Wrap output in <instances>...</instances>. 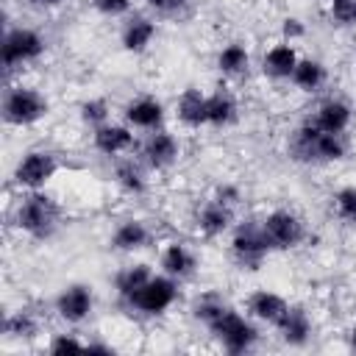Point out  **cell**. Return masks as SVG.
<instances>
[{
	"mask_svg": "<svg viewBox=\"0 0 356 356\" xmlns=\"http://www.w3.org/2000/svg\"><path fill=\"white\" fill-rule=\"evenodd\" d=\"M250 67V53L242 42H228L220 53H217V70L228 78H236L242 72H248Z\"/></svg>",
	"mask_w": 356,
	"mask_h": 356,
	"instance_id": "cell-26",
	"label": "cell"
},
{
	"mask_svg": "<svg viewBox=\"0 0 356 356\" xmlns=\"http://www.w3.org/2000/svg\"><path fill=\"white\" fill-rule=\"evenodd\" d=\"M92 309H95V295H92V286H86V284H70L56 298V314L67 325L86 323Z\"/></svg>",
	"mask_w": 356,
	"mask_h": 356,
	"instance_id": "cell-10",
	"label": "cell"
},
{
	"mask_svg": "<svg viewBox=\"0 0 356 356\" xmlns=\"http://www.w3.org/2000/svg\"><path fill=\"white\" fill-rule=\"evenodd\" d=\"M44 36L33 28L25 25H11L3 33V44H0V58H3V70L14 72L22 64H31L36 58H42L44 53Z\"/></svg>",
	"mask_w": 356,
	"mask_h": 356,
	"instance_id": "cell-5",
	"label": "cell"
},
{
	"mask_svg": "<svg viewBox=\"0 0 356 356\" xmlns=\"http://www.w3.org/2000/svg\"><path fill=\"white\" fill-rule=\"evenodd\" d=\"M275 328H278V334H281V339H284L286 345L300 348V345H306L309 337H312V320H309V312H306L303 306H289L286 314L281 317V323H278Z\"/></svg>",
	"mask_w": 356,
	"mask_h": 356,
	"instance_id": "cell-19",
	"label": "cell"
},
{
	"mask_svg": "<svg viewBox=\"0 0 356 356\" xmlns=\"http://www.w3.org/2000/svg\"><path fill=\"white\" fill-rule=\"evenodd\" d=\"M58 222H61V206H58L56 197H50L42 189L28 192L14 206V225H17V231H22L31 239H50L56 234Z\"/></svg>",
	"mask_w": 356,
	"mask_h": 356,
	"instance_id": "cell-1",
	"label": "cell"
},
{
	"mask_svg": "<svg viewBox=\"0 0 356 356\" xmlns=\"http://www.w3.org/2000/svg\"><path fill=\"white\" fill-rule=\"evenodd\" d=\"M195 222H197V231L203 234V236H220V234H225L228 228H231V222H234V206H225V203H220V200H206L200 209H197V217H195Z\"/></svg>",
	"mask_w": 356,
	"mask_h": 356,
	"instance_id": "cell-15",
	"label": "cell"
},
{
	"mask_svg": "<svg viewBox=\"0 0 356 356\" xmlns=\"http://www.w3.org/2000/svg\"><path fill=\"white\" fill-rule=\"evenodd\" d=\"M150 239H153V234H150L147 222L131 217V220H122V222L114 228V234H111V248H114V250H122V253H134V250L147 248Z\"/></svg>",
	"mask_w": 356,
	"mask_h": 356,
	"instance_id": "cell-18",
	"label": "cell"
},
{
	"mask_svg": "<svg viewBox=\"0 0 356 356\" xmlns=\"http://www.w3.org/2000/svg\"><path fill=\"white\" fill-rule=\"evenodd\" d=\"M58 172V159L56 153L50 150H28L17 159L14 164V172H11V181L19 186V189H28V192H36V189H44Z\"/></svg>",
	"mask_w": 356,
	"mask_h": 356,
	"instance_id": "cell-6",
	"label": "cell"
},
{
	"mask_svg": "<svg viewBox=\"0 0 356 356\" xmlns=\"http://www.w3.org/2000/svg\"><path fill=\"white\" fill-rule=\"evenodd\" d=\"M298 61H300V58H298L295 44L286 42V39H281V42H275L273 47H267V53H264V58H261V70H264V75L273 78V81H289L292 72H295V67H298Z\"/></svg>",
	"mask_w": 356,
	"mask_h": 356,
	"instance_id": "cell-14",
	"label": "cell"
},
{
	"mask_svg": "<svg viewBox=\"0 0 356 356\" xmlns=\"http://www.w3.org/2000/svg\"><path fill=\"white\" fill-rule=\"evenodd\" d=\"M0 111H3V122L6 125L28 128V125H36L39 120L47 117L50 103L36 86L14 83V86H8L3 92V108Z\"/></svg>",
	"mask_w": 356,
	"mask_h": 356,
	"instance_id": "cell-3",
	"label": "cell"
},
{
	"mask_svg": "<svg viewBox=\"0 0 356 356\" xmlns=\"http://www.w3.org/2000/svg\"><path fill=\"white\" fill-rule=\"evenodd\" d=\"M270 245L264 239L261 222H242L236 225L234 236H231V256L242 270H259L261 261L267 259Z\"/></svg>",
	"mask_w": 356,
	"mask_h": 356,
	"instance_id": "cell-9",
	"label": "cell"
},
{
	"mask_svg": "<svg viewBox=\"0 0 356 356\" xmlns=\"http://www.w3.org/2000/svg\"><path fill=\"white\" fill-rule=\"evenodd\" d=\"M36 331H39V320H36V314L28 312V309L11 312V314H6V320H3V334H6L8 339H31Z\"/></svg>",
	"mask_w": 356,
	"mask_h": 356,
	"instance_id": "cell-28",
	"label": "cell"
},
{
	"mask_svg": "<svg viewBox=\"0 0 356 356\" xmlns=\"http://www.w3.org/2000/svg\"><path fill=\"white\" fill-rule=\"evenodd\" d=\"M156 19L150 17H131L122 28V47L128 53H145L156 39Z\"/></svg>",
	"mask_w": 356,
	"mask_h": 356,
	"instance_id": "cell-21",
	"label": "cell"
},
{
	"mask_svg": "<svg viewBox=\"0 0 356 356\" xmlns=\"http://www.w3.org/2000/svg\"><path fill=\"white\" fill-rule=\"evenodd\" d=\"M236 100L228 95V92H214V95H206V120L209 125L214 128H228L234 120H236Z\"/></svg>",
	"mask_w": 356,
	"mask_h": 356,
	"instance_id": "cell-25",
	"label": "cell"
},
{
	"mask_svg": "<svg viewBox=\"0 0 356 356\" xmlns=\"http://www.w3.org/2000/svg\"><path fill=\"white\" fill-rule=\"evenodd\" d=\"M181 153V142L175 139V134L159 128V131H147V139L142 142V161L150 170H167L170 164L178 161Z\"/></svg>",
	"mask_w": 356,
	"mask_h": 356,
	"instance_id": "cell-11",
	"label": "cell"
},
{
	"mask_svg": "<svg viewBox=\"0 0 356 356\" xmlns=\"http://www.w3.org/2000/svg\"><path fill=\"white\" fill-rule=\"evenodd\" d=\"M186 3H189V0H147V6H150L153 11H159V14H164V17H172V14H178V11H184Z\"/></svg>",
	"mask_w": 356,
	"mask_h": 356,
	"instance_id": "cell-34",
	"label": "cell"
},
{
	"mask_svg": "<svg viewBox=\"0 0 356 356\" xmlns=\"http://www.w3.org/2000/svg\"><path fill=\"white\" fill-rule=\"evenodd\" d=\"M214 200H220V203H225V206H236V203H239V186H234V184H220V186L214 189Z\"/></svg>",
	"mask_w": 356,
	"mask_h": 356,
	"instance_id": "cell-36",
	"label": "cell"
},
{
	"mask_svg": "<svg viewBox=\"0 0 356 356\" xmlns=\"http://www.w3.org/2000/svg\"><path fill=\"white\" fill-rule=\"evenodd\" d=\"M306 33V28H303V22L298 19V17H286L284 22H281V36L286 39V42H295V39H300Z\"/></svg>",
	"mask_w": 356,
	"mask_h": 356,
	"instance_id": "cell-35",
	"label": "cell"
},
{
	"mask_svg": "<svg viewBox=\"0 0 356 356\" xmlns=\"http://www.w3.org/2000/svg\"><path fill=\"white\" fill-rule=\"evenodd\" d=\"M348 153V145L342 139V134H325L320 131L312 120L303 122L292 139H289V156L295 161L303 164H331V161H342Z\"/></svg>",
	"mask_w": 356,
	"mask_h": 356,
	"instance_id": "cell-2",
	"label": "cell"
},
{
	"mask_svg": "<svg viewBox=\"0 0 356 356\" xmlns=\"http://www.w3.org/2000/svg\"><path fill=\"white\" fill-rule=\"evenodd\" d=\"M122 117L131 128H139V131H159L161 122H164V106L150 97V95H142V97H134L125 108H122Z\"/></svg>",
	"mask_w": 356,
	"mask_h": 356,
	"instance_id": "cell-13",
	"label": "cell"
},
{
	"mask_svg": "<svg viewBox=\"0 0 356 356\" xmlns=\"http://www.w3.org/2000/svg\"><path fill=\"white\" fill-rule=\"evenodd\" d=\"M61 3H67V0H28L31 8H42V11H44V8H58Z\"/></svg>",
	"mask_w": 356,
	"mask_h": 356,
	"instance_id": "cell-37",
	"label": "cell"
},
{
	"mask_svg": "<svg viewBox=\"0 0 356 356\" xmlns=\"http://www.w3.org/2000/svg\"><path fill=\"white\" fill-rule=\"evenodd\" d=\"M153 278V270H150V264H131V267H122L120 273H117V278H114V289H117V295H120V300L122 303H128L147 281Z\"/></svg>",
	"mask_w": 356,
	"mask_h": 356,
	"instance_id": "cell-23",
	"label": "cell"
},
{
	"mask_svg": "<svg viewBox=\"0 0 356 356\" xmlns=\"http://www.w3.org/2000/svg\"><path fill=\"white\" fill-rule=\"evenodd\" d=\"M328 17L337 25H356V0H328Z\"/></svg>",
	"mask_w": 356,
	"mask_h": 356,
	"instance_id": "cell-31",
	"label": "cell"
},
{
	"mask_svg": "<svg viewBox=\"0 0 356 356\" xmlns=\"http://www.w3.org/2000/svg\"><path fill=\"white\" fill-rule=\"evenodd\" d=\"M86 353H111V348L100 342H86Z\"/></svg>",
	"mask_w": 356,
	"mask_h": 356,
	"instance_id": "cell-38",
	"label": "cell"
},
{
	"mask_svg": "<svg viewBox=\"0 0 356 356\" xmlns=\"http://www.w3.org/2000/svg\"><path fill=\"white\" fill-rule=\"evenodd\" d=\"M175 117L186 128H203V125H209V120H206V95L200 89H195V86L184 89L181 97L175 100Z\"/></svg>",
	"mask_w": 356,
	"mask_h": 356,
	"instance_id": "cell-20",
	"label": "cell"
},
{
	"mask_svg": "<svg viewBox=\"0 0 356 356\" xmlns=\"http://www.w3.org/2000/svg\"><path fill=\"white\" fill-rule=\"evenodd\" d=\"M92 6L106 17H120L131 8V0H92Z\"/></svg>",
	"mask_w": 356,
	"mask_h": 356,
	"instance_id": "cell-33",
	"label": "cell"
},
{
	"mask_svg": "<svg viewBox=\"0 0 356 356\" xmlns=\"http://www.w3.org/2000/svg\"><path fill=\"white\" fill-rule=\"evenodd\" d=\"M50 353H67V350H86V342H81L75 334H53L50 345H47Z\"/></svg>",
	"mask_w": 356,
	"mask_h": 356,
	"instance_id": "cell-32",
	"label": "cell"
},
{
	"mask_svg": "<svg viewBox=\"0 0 356 356\" xmlns=\"http://www.w3.org/2000/svg\"><path fill=\"white\" fill-rule=\"evenodd\" d=\"M92 145L97 153L103 156H122L128 153L134 145H136V136H134V128L125 122H103L92 131Z\"/></svg>",
	"mask_w": 356,
	"mask_h": 356,
	"instance_id": "cell-12",
	"label": "cell"
},
{
	"mask_svg": "<svg viewBox=\"0 0 356 356\" xmlns=\"http://www.w3.org/2000/svg\"><path fill=\"white\" fill-rule=\"evenodd\" d=\"M334 211L339 220L356 225V186H342L334 195Z\"/></svg>",
	"mask_w": 356,
	"mask_h": 356,
	"instance_id": "cell-29",
	"label": "cell"
},
{
	"mask_svg": "<svg viewBox=\"0 0 356 356\" xmlns=\"http://www.w3.org/2000/svg\"><path fill=\"white\" fill-rule=\"evenodd\" d=\"M300 92H317L325 83V67L317 58H300L292 78H289Z\"/></svg>",
	"mask_w": 356,
	"mask_h": 356,
	"instance_id": "cell-27",
	"label": "cell"
},
{
	"mask_svg": "<svg viewBox=\"0 0 356 356\" xmlns=\"http://www.w3.org/2000/svg\"><path fill=\"white\" fill-rule=\"evenodd\" d=\"M289 303L278 295V292H270V289H256L250 298H248V312L253 320H261L267 325H278L281 317L286 314Z\"/></svg>",
	"mask_w": 356,
	"mask_h": 356,
	"instance_id": "cell-17",
	"label": "cell"
},
{
	"mask_svg": "<svg viewBox=\"0 0 356 356\" xmlns=\"http://www.w3.org/2000/svg\"><path fill=\"white\" fill-rule=\"evenodd\" d=\"M261 231L264 239L270 245V250H292L306 239V225L303 220L289 211V209H275L261 220Z\"/></svg>",
	"mask_w": 356,
	"mask_h": 356,
	"instance_id": "cell-8",
	"label": "cell"
},
{
	"mask_svg": "<svg viewBox=\"0 0 356 356\" xmlns=\"http://www.w3.org/2000/svg\"><path fill=\"white\" fill-rule=\"evenodd\" d=\"M114 181H117V186H120L125 195H134V197L147 189L145 170H142V164L134 161V159H120V161L114 164Z\"/></svg>",
	"mask_w": 356,
	"mask_h": 356,
	"instance_id": "cell-24",
	"label": "cell"
},
{
	"mask_svg": "<svg viewBox=\"0 0 356 356\" xmlns=\"http://www.w3.org/2000/svg\"><path fill=\"white\" fill-rule=\"evenodd\" d=\"M197 267L195 253L184 245V242H167V248L161 250V270L172 278H186L192 275Z\"/></svg>",
	"mask_w": 356,
	"mask_h": 356,
	"instance_id": "cell-22",
	"label": "cell"
},
{
	"mask_svg": "<svg viewBox=\"0 0 356 356\" xmlns=\"http://www.w3.org/2000/svg\"><path fill=\"white\" fill-rule=\"evenodd\" d=\"M175 300H178V278H172V275L164 273V275H153L125 306L134 309V312H139V314H145V317H159Z\"/></svg>",
	"mask_w": 356,
	"mask_h": 356,
	"instance_id": "cell-7",
	"label": "cell"
},
{
	"mask_svg": "<svg viewBox=\"0 0 356 356\" xmlns=\"http://www.w3.org/2000/svg\"><path fill=\"white\" fill-rule=\"evenodd\" d=\"M350 348L356 350V325H353V331H350Z\"/></svg>",
	"mask_w": 356,
	"mask_h": 356,
	"instance_id": "cell-39",
	"label": "cell"
},
{
	"mask_svg": "<svg viewBox=\"0 0 356 356\" xmlns=\"http://www.w3.org/2000/svg\"><path fill=\"white\" fill-rule=\"evenodd\" d=\"M206 328L211 331V337H214L228 353H245V350H250V348L256 345V339H259L256 325H253L248 317H242L239 312H234L231 306H222L220 314H217L211 323H206Z\"/></svg>",
	"mask_w": 356,
	"mask_h": 356,
	"instance_id": "cell-4",
	"label": "cell"
},
{
	"mask_svg": "<svg viewBox=\"0 0 356 356\" xmlns=\"http://www.w3.org/2000/svg\"><path fill=\"white\" fill-rule=\"evenodd\" d=\"M350 117H353V111H350V106H348L345 100L328 97V100H323V103L317 106L312 122H314L320 131H325V134H345L348 125H350Z\"/></svg>",
	"mask_w": 356,
	"mask_h": 356,
	"instance_id": "cell-16",
	"label": "cell"
},
{
	"mask_svg": "<svg viewBox=\"0 0 356 356\" xmlns=\"http://www.w3.org/2000/svg\"><path fill=\"white\" fill-rule=\"evenodd\" d=\"M108 111H111V108H108V103H106L103 97H92V100L81 103V120H83L86 125H92V128L108 122Z\"/></svg>",
	"mask_w": 356,
	"mask_h": 356,
	"instance_id": "cell-30",
	"label": "cell"
}]
</instances>
